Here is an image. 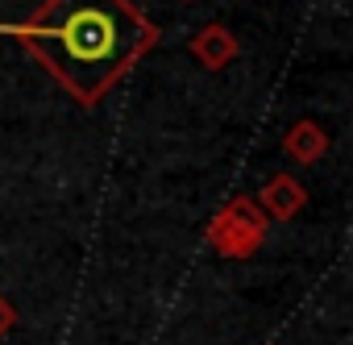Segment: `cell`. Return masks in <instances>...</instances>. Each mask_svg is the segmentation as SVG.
Returning a JSON list of instances; mask_svg holds the SVG:
<instances>
[{
	"label": "cell",
	"mask_w": 353,
	"mask_h": 345,
	"mask_svg": "<svg viewBox=\"0 0 353 345\" xmlns=\"http://www.w3.org/2000/svg\"><path fill=\"white\" fill-rule=\"evenodd\" d=\"M0 34L83 108H96L162 42V30L133 0H42L26 21L0 26Z\"/></svg>",
	"instance_id": "cell-1"
},
{
	"label": "cell",
	"mask_w": 353,
	"mask_h": 345,
	"mask_svg": "<svg viewBox=\"0 0 353 345\" xmlns=\"http://www.w3.org/2000/svg\"><path fill=\"white\" fill-rule=\"evenodd\" d=\"M266 233H270V221H266V213L258 208V200L245 196V192L233 196V200L208 221V246H212V254L233 258V262L254 258V254L266 246Z\"/></svg>",
	"instance_id": "cell-2"
},
{
	"label": "cell",
	"mask_w": 353,
	"mask_h": 345,
	"mask_svg": "<svg viewBox=\"0 0 353 345\" xmlns=\"http://www.w3.org/2000/svg\"><path fill=\"white\" fill-rule=\"evenodd\" d=\"M254 200H258V208L266 213V221H283V225H287V221H295V217L307 208V188H303L295 175H270Z\"/></svg>",
	"instance_id": "cell-3"
},
{
	"label": "cell",
	"mask_w": 353,
	"mask_h": 345,
	"mask_svg": "<svg viewBox=\"0 0 353 345\" xmlns=\"http://www.w3.org/2000/svg\"><path fill=\"white\" fill-rule=\"evenodd\" d=\"M188 50H192V59H196L204 71H221V67H229V63L241 55V42H237V34H233L229 26L208 21L204 30H196V34H192Z\"/></svg>",
	"instance_id": "cell-4"
},
{
	"label": "cell",
	"mask_w": 353,
	"mask_h": 345,
	"mask_svg": "<svg viewBox=\"0 0 353 345\" xmlns=\"http://www.w3.org/2000/svg\"><path fill=\"white\" fill-rule=\"evenodd\" d=\"M328 146H332L328 129H324V125H316L312 117L295 121V125L283 133V154H287L291 162H299V166H312V162H320V158L328 154Z\"/></svg>",
	"instance_id": "cell-5"
},
{
	"label": "cell",
	"mask_w": 353,
	"mask_h": 345,
	"mask_svg": "<svg viewBox=\"0 0 353 345\" xmlns=\"http://www.w3.org/2000/svg\"><path fill=\"white\" fill-rule=\"evenodd\" d=\"M13 324H17V312H13V304H9L5 295H0V337H5Z\"/></svg>",
	"instance_id": "cell-6"
},
{
	"label": "cell",
	"mask_w": 353,
	"mask_h": 345,
	"mask_svg": "<svg viewBox=\"0 0 353 345\" xmlns=\"http://www.w3.org/2000/svg\"><path fill=\"white\" fill-rule=\"evenodd\" d=\"M183 5H192V0H183Z\"/></svg>",
	"instance_id": "cell-7"
},
{
	"label": "cell",
	"mask_w": 353,
	"mask_h": 345,
	"mask_svg": "<svg viewBox=\"0 0 353 345\" xmlns=\"http://www.w3.org/2000/svg\"><path fill=\"white\" fill-rule=\"evenodd\" d=\"M266 345H274V341H266Z\"/></svg>",
	"instance_id": "cell-8"
}]
</instances>
